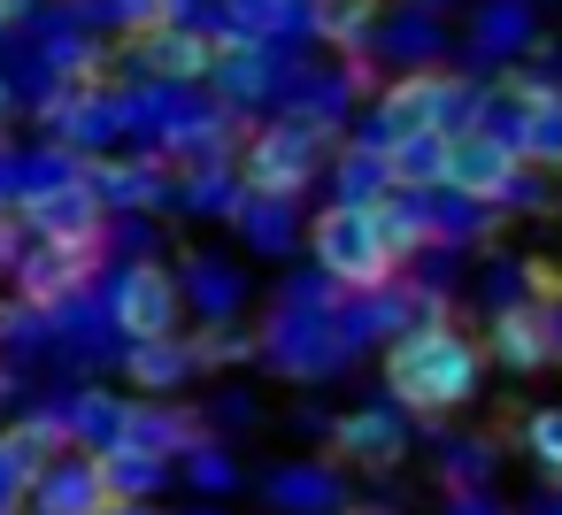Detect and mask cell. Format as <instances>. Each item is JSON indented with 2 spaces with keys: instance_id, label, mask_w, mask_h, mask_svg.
<instances>
[{
  "instance_id": "obj_8",
  "label": "cell",
  "mask_w": 562,
  "mask_h": 515,
  "mask_svg": "<svg viewBox=\"0 0 562 515\" xmlns=\"http://www.w3.org/2000/svg\"><path fill=\"white\" fill-rule=\"evenodd\" d=\"M16 216H24L40 239H101V231H109V208H101V193H93L86 178H55V185L24 193Z\"/></svg>"
},
{
  "instance_id": "obj_22",
  "label": "cell",
  "mask_w": 562,
  "mask_h": 515,
  "mask_svg": "<svg viewBox=\"0 0 562 515\" xmlns=\"http://www.w3.org/2000/svg\"><path fill=\"white\" fill-rule=\"evenodd\" d=\"M101 515H162V507H147V500H109Z\"/></svg>"
},
{
  "instance_id": "obj_21",
  "label": "cell",
  "mask_w": 562,
  "mask_h": 515,
  "mask_svg": "<svg viewBox=\"0 0 562 515\" xmlns=\"http://www.w3.org/2000/svg\"><path fill=\"white\" fill-rule=\"evenodd\" d=\"M16 247H24V216H16V201H0V270L16 262Z\"/></svg>"
},
{
  "instance_id": "obj_11",
  "label": "cell",
  "mask_w": 562,
  "mask_h": 515,
  "mask_svg": "<svg viewBox=\"0 0 562 515\" xmlns=\"http://www.w3.org/2000/svg\"><path fill=\"white\" fill-rule=\"evenodd\" d=\"M331 446H339V461H355V469H393L408 438H401V415H393V408H355V415H339Z\"/></svg>"
},
{
  "instance_id": "obj_16",
  "label": "cell",
  "mask_w": 562,
  "mask_h": 515,
  "mask_svg": "<svg viewBox=\"0 0 562 515\" xmlns=\"http://www.w3.org/2000/svg\"><path fill=\"white\" fill-rule=\"evenodd\" d=\"M186 369H193V346H178V339H139V346H132V377H139L147 392L186 385Z\"/></svg>"
},
{
  "instance_id": "obj_13",
  "label": "cell",
  "mask_w": 562,
  "mask_h": 515,
  "mask_svg": "<svg viewBox=\"0 0 562 515\" xmlns=\"http://www.w3.org/2000/svg\"><path fill=\"white\" fill-rule=\"evenodd\" d=\"M447 170V131H416L385 147V193H431Z\"/></svg>"
},
{
  "instance_id": "obj_20",
  "label": "cell",
  "mask_w": 562,
  "mask_h": 515,
  "mask_svg": "<svg viewBox=\"0 0 562 515\" xmlns=\"http://www.w3.org/2000/svg\"><path fill=\"white\" fill-rule=\"evenodd\" d=\"M224 9H232V39H262V32L285 24L293 0H224Z\"/></svg>"
},
{
  "instance_id": "obj_26",
  "label": "cell",
  "mask_w": 562,
  "mask_h": 515,
  "mask_svg": "<svg viewBox=\"0 0 562 515\" xmlns=\"http://www.w3.org/2000/svg\"><path fill=\"white\" fill-rule=\"evenodd\" d=\"M0 400H9V369H0Z\"/></svg>"
},
{
  "instance_id": "obj_2",
  "label": "cell",
  "mask_w": 562,
  "mask_h": 515,
  "mask_svg": "<svg viewBox=\"0 0 562 515\" xmlns=\"http://www.w3.org/2000/svg\"><path fill=\"white\" fill-rule=\"evenodd\" d=\"M308 254H316V270L331 277V285H347V293H385L393 285V254H385V239H378V216H370V201H324V216L308 224Z\"/></svg>"
},
{
  "instance_id": "obj_24",
  "label": "cell",
  "mask_w": 562,
  "mask_h": 515,
  "mask_svg": "<svg viewBox=\"0 0 562 515\" xmlns=\"http://www.w3.org/2000/svg\"><path fill=\"white\" fill-rule=\"evenodd\" d=\"M9 108H16V85H9V78H0V116H9Z\"/></svg>"
},
{
  "instance_id": "obj_9",
  "label": "cell",
  "mask_w": 562,
  "mask_h": 515,
  "mask_svg": "<svg viewBox=\"0 0 562 515\" xmlns=\"http://www.w3.org/2000/svg\"><path fill=\"white\" fill-rule=\"evenodd\" d=\"M101 507H109V484L93 454H55L32 469V515H101Z\"/></svg>"
},
{
  "instance_id": "obj_4",
  "label": "cell",
  "mask_w": 562,
  "mask_h": 515,
  "mask_svg": "<svg viewBox=\"0 0 562 515\" xmlns=\"http://www.w3.org/2000/svg\"><path fill=\"white\" fill-rule=\"evenodd\" d=\"M516 170L524 162H516V147L501 131H485V124H454L447 131V170H439L447 193H462V201H508Z\"/></svg>"
},
{
  "instance_id": "obj_14",
  "label": "cell",
  "mask_w": 562,
  "mask_h": 515,
  "mask_svg": "<svg viewBox=\"0 0 562 515\" xmlns=\"http://www.w3.org/2000/svg\"><path fill=\"white\" fill-rule=\"evenodd\" d=\"M516 162H531V170H562V93H539L531 108H524V124H516Z\"/></svg>"
},
{
  "instance_id": "obj_18",
  "label": "cell",
  "mask_w": 562,
  "mask_h": 515,
  "mask_svg": "<svg viewBox=\"0 0 562 515\" xmlns=\"http://www.w3.org/2000/svg\"><path fill=\"white\" fill-rule=\"evenodd\" d=\"M362 24H370V0H316V32L331 39V47H362Z\"/></svg>"
},
{
  "instance_id": "obj_19",
  "label": "cell",
  "mask_w": 562,
  "mask_h": 515,
  "mask_svg": "<svg viewBox=\"0 0 562 515\" xmlns=\"http://www.w3.org/2000/svg\"><path fill=\"white\" fill-rule=\"evenodd\" d=\"M109 9H116V24L124 32H162V24H186V0H109Z\"/></svg>"
},
{
  "instance_id": "obj_1",
  "label": "cell",
  "mask_w": 562,
  "mask_h": 515,
  "mask_svg": "<svg viewBox=\"0 0 562 515\" xmlns=\"http://www.w3.org/2000/svg\"><path fill=\"white\" fill-rule=\"evenodd\" d=\"M477 377H485L477 339H462L439 316L393 331V346H385V392L408 415H454V408H470L477 400Z\"/></svg>"
},
{
  "instance_id": "obj_5",
  "label": "cell",
  "mask_w": 562,
  "mask_h": 515,
  "mask_svg": "<svg viewBox=\"0 0 562 515\" xmlns=\"http://www.w3.org/2000/svg\"><path fill=\"white\" fill-rule=\"evenodd\" d=\"M93 262H101V239H40L32 254H16V293L32 308H63L93 285Z\"/></svg>"
},
{
  "instance_id": "obj_15",
  "label": "cell",
  "mask_w": 562,
  "mask_h": 515,
  "mask_svg": "<svg viewBox=\"0 0 562 515\" xmlns=\"http://www.w3.org/2000/svg\"><path fill=\"white\" fill-rule=\"evenodd\" d=\"M93 461H101L109 500H147V492L162 484V461H155V454H139V446H124V438H116V446H101Z\"/></svg>"
},
{
  "instance_id": "obj_12",
  "label": "cell",
  "mask_w": 562,
  "mask_h": 515,
  "mask_svg": "<svg viewBox=\"0 0 562 515\" xmlns=\"http://www.w3.org/2000/svg\"><path fill=\"white\" fill-rule=\"evenodd\" d=\"M493 362H501V369H516V377H524V369H547V362H554L547 316H539L531 300H516V308H501V316H493Z\"/></svg>"
},
{
  "instance_id": "obj_6",
  "label": "cell",
  "mask_w": 562,
  "mask_h": 515,
  "mask_svg": "<svg viewBox=\"0 0 562 515\" xmlns=\"http://www.w3.org/2000/svg\"><path fill=\"white\" fill-rule=\"evenodd\" d=\"M447 93H462L447 70H408L401 85H385V93H378V116H370L378 147L416 139V131H447Z\"/></svg>"
},
{
  "instance_id": "obj_3",
  "label": "cell",
  "mask_w": 562,
  "mask_h": 515,
  "mask_svg": "<svg viewBox=\"0 0 562 515\" xmlns=\"http://www.w3.org/2000/svg\"><path fill=\"white\" fill-rule=\"evenodd\" d=\"M239 178H247V193H262V201L301 193V185L316 178V124H308V116L262 124V131L247 139V154H239Z\"/></svg>"
},
{
  "instance_id": "obj_23",
  "label": "cell",
  "mask_w": 562,
  "mask_h": 515,
  "mask_svg": "<svg viewBox=\"0 0 562 515\" xmlns=\"http://www.w3.org/2000/svg\"><path fill=\"white\" fill-rule=\"evenodd\" d=\"M16 16H24V0H0V32H16Z\"/></svg>"
},
{
  "instance_id": "obj_17",
  "label": "cell",
  "mask_w": 562,
  "mask_h": 515,
  "mask_svg": "<svg viewBox=\"0 0 562 515\" xmlns=\"http://www.w3.org/2000/svg\"><path fill=\"white\" fill-rule=\"evenodd\" d=\"M524 446H531V461L562 484V408H539V415L524 423Z\"/></svg>"
},
{
  "instance_id": "obj_25",
  "label": "cell",
  "mask_w": 562,
  "mask_h": 515,
  "mask_svg": "<svg viewBox=\"0 0 562 515\" xmlns=\"http://www.w3.org/2000/svg\"><path fill=\"white\" fill-rule=\"evenodd\" d=\"M347 515H393V507H347Z\"/></svg>"
},
{
  "instance_id": "obj_7",
  "label": "cell",
  "mask_w": 562,
  "mask_h": 515,
  "mask_svg": "<svg viewBox=\"0 0 562 515\" xmlns=\"http://www.w3.org/2000/svg\"><path fill=\"white\" fill-rule=\"evenodd\" d=\"M178 277L170 270H155V262H132L124 277H116V293H109V316H116V331L139 346V339H170L178 331Z\"/></svg>"
},
{
  "instance_id": "obj_10",
  "label": "cell",
  "mask_w": 562,
  "mask_h": 515,
  "mask_svg": "<svg viewBox=\"0 0 562 515\" xmlns=\"http://www.w3.org/2000/svg\"><path fill=\"white\" fill-rule=\"evenodd\" d=\"M216 47H224V39H209V32H193V24H162V32L139 39V70H147V78H170V85H201V78L216 70Z\"/></svg>"
}]
</instances>
